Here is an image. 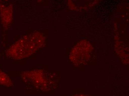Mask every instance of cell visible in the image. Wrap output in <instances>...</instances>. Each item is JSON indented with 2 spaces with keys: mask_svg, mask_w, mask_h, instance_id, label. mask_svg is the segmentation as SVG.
<instances>
[{
  "mask_svg": "<svg viewBox=\"0 0 129 96\" xmlns=\"http://www.w3.org/2000/svg\"><path fill=\"white\" fill-rule=\"evenodd\" d=\"M0 83L7 86L12 85V83L10 79L2 72H0Z\"/></svg>",
  "mask_w": 129,
  "mask_h": 96,
  "instance_id": "1",
  "label": "cell"
}]
</instances>
